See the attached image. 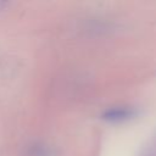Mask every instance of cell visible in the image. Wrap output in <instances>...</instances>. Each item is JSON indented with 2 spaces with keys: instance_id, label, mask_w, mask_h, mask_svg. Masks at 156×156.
I'll return each instance as SVG.
<instances>
[{
  "instance_id": "cell-1",
  "label": "cell",
  "mask_w": 156,
  "mask_h": 156,
  "mask_svg": "<svg viewBox=\"0 0 156 156\" xmlns=\"http://www.w3.org/2000/svg\"><path fill=\"white\" fill-rule=\"evenodd\" d=\"M136 115V111L132 107H112L102 113V119L108 122H122L130 119Z\"/></svg>"
}]
</instances>
